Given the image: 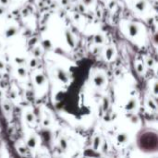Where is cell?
<instances>
[{"instance_id":"obj_1","label":"cell","mask_w":158,"mask_h":158,"mask_svg":"<svg viewBox=\"0 0 158 158\" xmlns=\"http://www.w3.org/2000/svg\"><path fill=\"white\" fill-rule=\"evenodd\" d=\"M139 147L145 152H153L157 149V135L153 131H145L138 138Z\"/></svg>"}]
</instances>
